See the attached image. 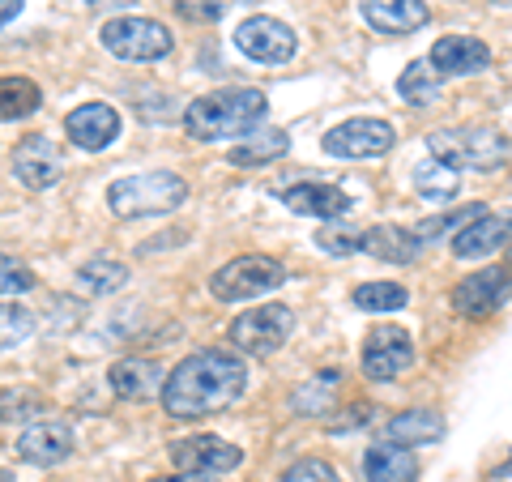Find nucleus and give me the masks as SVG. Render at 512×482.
<instances>
[{"mask_svg": "<svg viewBox=\"0 0 512 482\" xmlns=\"http://www.w3.org/2000/svg\"><path fill=\"white\" fill-rule=\"evenodd\" d=\"M248 389V363L235 350H197L163 376V410L171 419H210Z\"/></svg>", "mask_w": 512, "mask_h": 482, "instance_id": "obj_1", "label": "nucleus"}, {"mask_svg": "<svg viewBox=\"0 0 512 482\" xmlns=\"http://www.w3.org/2000/svg\"><path fill=\"white\" fill-rule=\"evenodd\" d=\"M269 116V99L252 86H231V90H214L192 99L184 111V128L192 141H231V137H248L265 124Z\"/></svg>", "mask_w": 512, "mask_h": 482, "instance_id": "obj_2", "label": "nucleus"}, {"mask_svg": "<svg viewBox=\"0 0 512 482\" xmlns=\"http://www.w3.org/2000/svg\"><path fill=\"white\" fill-rule=\"evenodd\" d=\"M188 201V184L175 171H141V175H124L107 188V205L116 218H158L171 214Z\"/></svg>", "mask_w": 512, "mask_h": 482, "instance_id": "obj_3", "label": "nucleus"}, {"mask_svg": "<svg viewBox=\"0 0 512 482\" xmlns=\"http://www.w3.org/2000/svg\"><path fill=\"white\" fill-rule=\"evenodd\" d=\"M427 150L436 163L453 171H500L508 163V141L491 124H466V128H440L427 137Z\"/></svg>", "mask_w": 512, "mask_h": 482, "instance_id": "obj_4", "label": "nucleus"}, {"mask_svg": "<svg viewBox=\"0 0 512 482\" xmlns=\"http://www.w3.org/2000/svg\"><path fill=\"white\" fill-rule=\"evenodd\" d=\"M282 282H286V265L265 252H252V256H235V261H227L214 273L210 295L222 303H244V299H261L269 291H278Z\"/></svg>", "mask_w": 512, "mask_h": 482, "instance_id": "obj_5", "label": "nucleus"}, {"mask_svg": "<svg viewBox=\"0 0 512 482\" xmlns=\"http://www.w3.org/2000/svg\"><path fill=\"white\" fill-rule=\"evenodd\" d=\"M99 39L111 56L133 60V64H154V60L171 56V47H175L171 30L154 18H111V22H103Z\"/></svg>", "mask_w": 512, "mask_h": 482, "instance_id": "obj_6", "label": "nucleus"}, {"mask_svg": "<svg viewBox=\"0 0 512 482\" xmlns=\"http://www.w3.org/2000/svg\"><path fill=\"white\" fill-rule=\"evenodd\" d=\"M393 141H397V128L389 120L355 116V120L333 124L329 133L320 137V150L329 158H380L393 150Z\"/></svg>", "mask_w": 512, "mask_h": 482, "instance_id": "obj_7", "label": "nucleus"}, {"mask_svg": "<svg viewBox=\"0 0 512 482\" xmlns=\"http://www.w3.org/2000/svg\"><path fill=\"white\" fill-rule=\"evenodd\" d=\"M295 329V312L286 303H261L244 316H235L231 325V346H239L244 355H274Z\"/></svg>", "mask_w": 512, "mask_h": 482, "instance_id": "obj_8", "label": "nucleus"}, {"mask_svg": "<svg viewBox=\"0 0 512 482\" xmlns=\"http://www.w3.org/2000/svg\"><path fill=\"white\" fill-rule=\"evenodd\" d=\"M235 47H239V52H244L248 60H256V64H286V60L299 52V35H295V30L286 26V22L256 13V18L239 22Z\"/></svg>", "mask_w": 512, "mask_h": 482, "instance_id": "obj_9", "label": "nucleus"}, {"mask_svg": "<svg viewBox=\"0 0 512 482\" xmlns=\"http://www.w3.org/2000/svg\"><path fill=\"white\" fill-rule=\"evenodd\" d=\"M414 363V342L402 325H376L363 337V376L367 380H393Z\"/></svg>", "mask_w": 512, "mask_h": 482, "instance_id": "obj_10", "label": "nucleus"}, {"mask_svg": "<svg viewBox=\"0 0 512 482\" xmlns=\"http://www.w3.org/2000/svg\"><path fill=\"white\" fill-rule=\"evenodd\" d=\"M171 461L180 474H192V478H205V474H231L239 470V453L235 444H227L222 436H188V440H175L171 444Z\"/></svg>", "mask_w": 512, "mask_h": 482, "instance_id": "obj_11", "label": "nucleus"}, {"mask_svg": "<svg viewBox=\"0 0 512 482\" xmlns=\"http://www.w3.org/2000/svg\"><path fill=\"white\" fill-rule=\"evenodd\" d=\"M274 197H278L291 214H303V218H342V214L350 210V192L338 188V184H320V180L278 184Z\"/></svg>", "mask_w": 512, "mask_h": 482, "instance_id": "obj_12", "label": "nucleus"}, {"mask_svg": "<svg viewBox=\"0 0 512 482\" xmlns=\"http://www.w3.org/2000/svg\"><path fill=\"white\" fill-rule=\"evenodd\" d=\"M64 133H69V141L77 150L99 154L120 137V111L107 107V103H82L64 116Z\"/></svg>", "mask_w": 512, "mask_h": 482, "instance_id": "obj_13", "label": "nucleus"}, {"mask_svg": "<svg viewBox=\"0 0 512 482\" xmlns=\"http://www.w3.org/2000/svg\"><path fill=\"white\" fill-rule=\"evenodd\" d=\"M491 60H495V52L474 35H444V39H436V47H431V56H427V64H431V73L436 77L483 73Z\"/></svg>", "mask_w": 512, "mask_h": 482, "instance_id": "obj_14", "label": "nucleus"}, {"mask_svg": "<svg viewBox=\"0 0 512 482\" xmlns=\"http://www.w3.org/2000/svg\"><path fill=\"white\" fill-rule=\"evenodd\" d=\"M508 299V273L504 269H478L470 278H461V286L453 291V308L470 320H487L504 308Z\"/></svg>", "mask_w": 512, "mask_h": 482, "instance_id": "obj_15", "label": "nucleus"}, {"mask_svg": "<svg viewBox=\"0 0 512 482\" xmlns=\"http://www.w3.org/2000/svg\"><path fill=\"white\" fill-rule=\"evenodd\" d=\"M18 457L30 465H43V470L64 465L73 457V427L60 419H43L35 427H26L18 436Z\"/></svg>", "mask_w": 512, "mask_h": 482, "instance_id": "obj_16", "label": "nucleus"}, {"mask_svg": "<svg viewBox=\"0 0 512 482\" xmlns=\"http://www.w3.org/2000/svg\"><path fill=\"white\" fill-rule=\"evenodd\" d=\"M60 150L47 141L43 133H30L18 150H13V175H18V184L30 188V192H43L60 180Z\"/></svg>", "mask_w": 512, "mask_h": 482, "instance_id": "obj_17", "label": "nucleus"}, {"mask_svg": "<svg viewBox=\"0 0 512 482\" xmlns=\"http://www.w3.org/2000/svg\"><path fill=\"white\" fill-rule=\"evenodd\" d=\"M363 22L380 35H414L431 22V9L423 0H363Z\"/></svg>", "mask_w": 512, "mask_h": 482, "instance_id": "obj_18", "label": "nucleus"}, {"mask_svg": "<svg viewBox=\"0 0 512 482\" xmlns=\"http://www.w3.org/2000/svg\"><path fill=\"white\" fill-rule=\"evenodd\" d=\"M359 252L376 256L384 265H414L423 256V244L414 239L410 227H393V222H380V227H367L359 239Z\"/></svg>", "mask_w": 512, "mask_h": 482, "instance_id": "obj_19", "label": "nucleus"}, {"mask_svg": "<svg viewBox=\"0 0 512 482\" xmlns=\"http://www.w3.org/2000/svg\"><path fill=\"white\" fill-rule=\"evenodd\" d=\"M508 239V218L504 214H478L453 235V256L457 261H483L495 248H504Z\"/></svg>", "mask_w": 512, "mask_h": 482, "instance_id": "obj_20", "label": "nucleus"}, {"mask_svg": "<svg viewBox=\"0 0 512 482\" xmlns=\"http://www.w3.org/2000/svg\"><path fill=\"white\" fill-rule=\"evenodd\" d=\"M419 478V457L402 444L380 440L363 453V482H414Z\"/></svg>", "mask_w": 512, "mask_h": 482, "instance_id": "obj_21", "label": "nucleus"}, {"mask_svg": "<svg viewBox=\"0 0 512 482\" xmlns=\"http://www.w3.org/2000/svg\"><path fill=\"white\" fill-rule=\"evenodd\" d=\"M107 380H111V389H116V397H124V401H150L163 389V367L154 359H120V363H111Z\"/></svg>", "mask_w": 512, "mask_h": 482, "instance_id": "obj_22", "label": "nucleus"}, {"mask_svg": "<svg viewBox=\"0 0 512 482\" xmlns=\"http://www.w3.org/2000/svg\"><path fill=\"white\" fill-rule=\"evenodd\" d=\"M384 440L402 444V448H419V444H436L444 440V414L436 410H402L384 423Z\"/></svg>", "mask_w": 512, "mask_h": 482, "instance_id": "obj_23", "label": "nucleus"}, {"mask_svg": "<svg viewBox=\"0 0 512 482\" xmlns=\"http://www.w3.org/2000/svg\"><path fill=\"white\" fill-rule=\"evenodd\" d=\"M286 150H291V137H286L282 128H256V133H248L244 141H235L227 150V163L231 167H261V163L282 158Z\"/></svg>", "mask_w": 512, "mask_h": 482, "instance_id": "obj_24", "label": "nucleus"}, {"mask_svg": "<svg viewBox=\"0 0 512 482\" xmlns=\"http://www.w3.org/2000/svg\"><path fill=\"white\" fill-rule=\"evenodd\" d=\"M43 90L30 77H0V120H26L39 111Z\"/></svg>", "mask_w": 512, "mask_h": 482, "instance_id": "obj_25", "label": "nucleus"}, {"mask_svg": "<svg viewBox=\"0 0 512 482\" xmlns=\"http://www.w3.org/2000/svg\"><path fill=\"white\" fill-rule=\"evenodd\" d=\"M124 282H128V269L120 261H107V256L86 261L82 269H77V291L82 295H116Z\"/></svg>", "mask_w": 512, "mask_h": 482, "instance_id": "obj_26", "label": "nucleus"}, {"mask_svg": "<svg viewBox=\"0 0 512 482\" xmlns=\"http://www.w3.org/2000/svg\"><path fill=\"white\" fill-rule=\"evenodd\" d=\"M355 308L359 312H372V316H384V312H397V308H406V286H397V282H363L355 286Z\"/></svg>", "mask_w": 512, "mask_h": 482, "instance_id": "obj_27", "label": "nucleus"}, {"mask_svg": "<svg viewBox=\"0 0 512 482\" xmlns=\"http://www.w3.org/2000/svg\"><path fill=\"white\" fill-rule=\"evenodd\" d=\"M397 94H402L406 103H414V107H427V103L440 94V77L431 73L427 60H410L406 73L397 77Z\"/></svg>", "mask_w": 512, "mask_h": 482, "instance_id": "obj_28", "label": "nucleus"}, {"mask_svg": "<svg viewBox=\"0 0 512 482\" xmlns=\"http://www.w3.org/2000/svg\"><path fill=\"white\" fill-rule=\"evenodd\" d=\"M461 180H466V175L453 171V167H444V163H436V158L414 171V188H419L427 201H448V197H457Z\"/></svg>", "mask_w": 512, "mask_h": 482, "instance_id": "obj_29", "label": "nucleus"}, {"mask_svg": "<svg viewBox=\"0 0 512 482\" xmlns=\"http://www.w3.org/2000/svg\"><path fill=\"white\" fill-rule=\"evenodd\" d=\"M338 372H320V376H312L303 389L291 397V406L299 410V414H325L329 406H333V393H338Z\"/></svg>", "mask_w": 512, "mask_h": 482, "instance_id": "obj_30", "label": "nucleus"}, {"mask_svg": "<svg viewBox=\"0 0 512 482\" xmlns=\"http://www.w3.org/2000/svg\"><path fill=\"white\" fill-rule=\"evenodd\" d=\"M478 214H487V205L483 201H470V205H461V210H453V214H436V218H423L419 227H414V239L427 248V244H436V239L444 235V231H457V227H466L470 218H478Z\"/></svg>", "mask_w": 512, "mask_h": 482, "instance_id": "obj_31", "label": "nucleus"}, {"mask_svg": "<svg viewBox=\"0 0 512 482\" xmlns=\"http://www.w3.org/2000/svg\"><path fill=\"white\" fill-rule=\"evenodd\" d=\"M35 333V312L18 308V303H0V350L26 342Z\"/></svg>", "mask_w": 512, "mask_h": 482, "instance_id": "obj_32", "label": "nucleus"}, {"mask_svg": "<svg viewBox=\"0 0 512 482\" xmlns=\"http://www.w3.org/2000/svg\"><path fill=\"white\" fill-rule=\"evenodd\" d=\"M35 282H39V278H35V269L22 265L18 256L0 252V295H26Z\"/></svg>", "mask_w": 512, "mask_h": 482, "instance_id": "obj_33", "label": "nucleus"}, {"mask_svg": "<svg viewBox=\"0 0 512 482\" xmlns=\"http://www.w3.org/2000/svg\"><path fill=\"white\" fill-rule=\"evenodd\" d=\"M43 410V397L30 393V389H9L0 393V419L13 423V419H30V414Z\"/></svg>", "mask_w": 512, "mask_h": 482, "instance_id": "obj_34", "label": "nucleus"}, {"mask_svg": "<svg viewBox=\"0 0 512 482\" xmlns=\"http://www.w3.org/2000/svg\"><path fill=\"white\" fill-rule=\"evenodd\" d=\"M282 482H342V478H338V470H333L329 461H320V457H303V461H295L291 470L282 474Z\"/></svg>", "mask_w": 512, "mask_h": 482, "instance_id": "obj_35", "label": "nucleus"}, {"mask_svg": "<svg viewBox=\"0 0 512 482\" xmlns=\"http://www.w3.org/2000/svg\"><path fill=\"white\" fill-rule=\"evenodd\" d=\"M359 239H363V231H342V227H320L316 231V244L325 248L329 256H355Z\"/></svg>", "mask_w": 512, "mask_h": 482, "instance_id": "obj_36", "label": "nucleus"}, {"mask_svg": "<svg viewBox=\"0 0 512 482\" xmlns=\"http://www.w3.org/2000/svg\"><path fill=\"white\" fill-rule=\"evenodd\" d=\"M175 9L184 13V18H201V22H218L222 9L227 5H210V0H175Z\"/></svg>", "mask_w": 512, "mask_h": 482, "instance_id": "obj_37", "label": "nucleus"}, {"mask_svg": "<svg viewBox=\"0 0 512 482\" xmlns=\"http://www.w3.org/2000/svg\"><path fill=\"white\" fill-rule=\"evenodd\" d=\"M22 5H26V0H0V26H9L13 18H18Z\"/></svg>", "mask_w": 512, "mask_h": 482, "instance_id": "obj_38", "label": "nucleus"}, {"mask_svg": "<svg viewBox=\"0 0 512 482\" xmlns=\"http://www.w3.org/2000/svg\"><path fill=\"white\" fill-rule=\"evenodd\" d=\"M90 9H124V5H133V0H86Z\"/></svg>", "mask_w": 512, "mask_h": 482, "instance_id": "obj_39", "label": "nucleus"}, {"mask_svg": "<svg viewBox=\"0 0 512 482\" xmlns=\"http://www.w3.org/2000/svg\"><path fill=\"white\" fill-rule=\"evenodd\" d=\"M150 482H205V478H192V474H175V478H150Z\"/></svg>", "mask_w": 512, "mask_h": 482, "instance_id": "obj_40", "label": "nucleus"}, {"mask_svg": "<svg viewBox=\"0 0 512 482\" xmlns=\"http://www.w3.org/2000/svg\"><path fill=\"white\" fill-rule=\"evenodd\" d=\"M0 482H13V474H5V470H0Z\"/></svg>", "mask_w": 512, "mask_h": 482, "instance_id": "obj_41", "label": "nucleus"}, {"mask_svg": "<svg viewBox=\"0 0 512 482\" xmlns=\"http://www.w3.org/2000/svg\"><path fill=\"white\" fill-rule=\"evenodd\" d=\"M500 5H508V0H500Z\"/></svg>", "mask_w": 512, "mask_h": 482, "instance_id": "obj_42", "label": "nucleus"}, {"mask_svg": "<svg viewBox=\"0 0 512 482\" xmlns=\"http://www.w3.org/2000/svg\"><path fill=\"white\" fill-rule=\"evenodd\" d=\"M239 5H244V0H239Z\"/></svg>", "mask_w": 512, "mask_h": 482, "instance_id": "obj_43", "label": "nucleus"}]
</instances>
